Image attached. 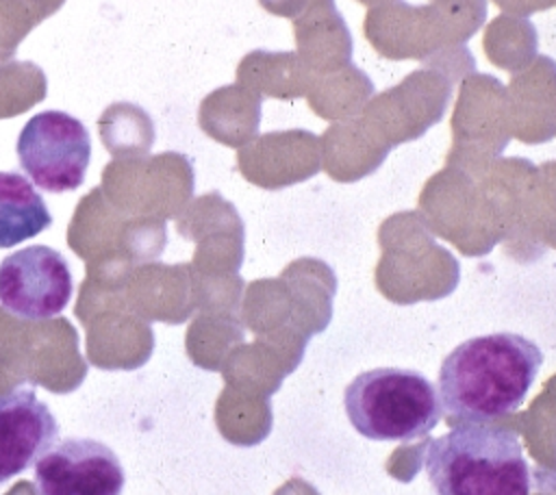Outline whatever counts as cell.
Returning a JSON list of instances; mask_svg holds the SVG:
<instances>
[{"instance_id": "obj_1", "label": "cell", "mask_w": 556, "mask_h": 495, "mask_svg": "<svg viewBox=\"0 0 556 495\" xmlns=\"http://www.w3.org/2000/svg\"><path fill=\"white\" fill-rule=\"evenodd\" d=\"M541 363L539 345L515 332L467 339L441 363V408L450 419L473 423L510 415L526 399Z\"/></svg>"}, {"instance_id": "obj_2", "label": "cell", "mask_w": 556, "mask_h": 495, "mask_svg": "<svg viewBox=\"0 0 556 495\" xmlns=\"http://www.w3.org/2000/svg\"><path fill=\"white\" fill-rule=\"evenodd\" d=\"M424 469L437 495H530V467L515 432L463 421L432 439Z\"/></svg>"}, {"instance_id": "obj_3", "label": "cell", "mask_w": 556, "mask_h": 495, "mask_svg": "<svg viewBox=\"0 0 556 495\" xmlns=\"http://www.w3.org/2000/svg\"><path fill=\"white\" fill-rule=\"evenodd\" d=\"M343 406L358 434L389 443L421 439L443 417L437 386L426 376L397 367L358 373L345 386Z\"/></svg>"}, {"instance_id": "obj_4", "label": "cell", "mask_w": 556, "mask_h": 495, "mask_svg": "<svg viewBox=\"0 0 556 495\" xmlns=\"http://www.w3.org/2000/svg\"><path fill=\"white\" fill-rule=\"evenodd\" d=\"M473 67V56L465 46L441 50L397 85L374 93L361 117L389 150L415 141L443 119L454 85Z\"/></svg>"}, {"instance_id": "obj_5", "label": "cell", "mask_w": 556, "mask_h": 495, "mask_svg": "<svg viewBox=\"0 0 556 495\" xmlns=\"http://www.w3.org/2000/svg\"><path fill=\"white\" fill-rule=\"evenodd\" d=\"M15 150L22 169L39 189L65 193L78 189L85 180L91 137L74 115L41 111L24 124Z\"/></svg>"}, {"instance_id": "obj_6", "label": "cell", "mask_w": 556, "mask_h": 495, "mask_svg": "<svg viewBox=\"0 0 556 495\" xmlns=\"http://www.w3.org/2000/svg\"><path fill=\"white\" fill-rule=\"evenodd\" d=\"M74 293L67 258L50 245L22 248L0 263V306L41 321L65 310Z\"/></svg>"}, {"instance_id": "obj_7", "label": "cell", "mask_w": 556, "mask_h": 495, "mask_svg": "<svg viewBox=\"0 0 556 495\" xmlns=\"http://www.w3.org/2000/svg\"><path fill=\"white\" fill-rule=\"evenodd\" d=\"M450 128V163L473 165L500 154L510 137L506 85L491 74H467L460 80Z\"/></svg>"}, {"instance_id": "obj_8", "label": "cell", "mask_w": 556, "mask_h": 495, "mask_svg": "<svg viewBox=\"0 0 556 495\" xmlns=\"http://www.w3.org/2000/svg\"><path fill=\"white\" fill-rule=\"evenodd\" d=\"M124 482L117 454L85 436L56 441L35 465L39 495H122Z\"/></svg>"}, {"instance_id": "obj_9", "label": "cell", "mask_w": 556, "mask_h": 495, "mask_svg": "<svg viewBox=\"0 0 556 495\" xmlns=\"http://www.w3.org/2000/svg\"><path fill=\"white\" fill-rule=\"evenodd\" d=\"M59 421L28 386L0 397V484L35 467L56 445Z\"/></svg>"}, {"instance_id": "obj_10", "label": "cell", "mask_w": 556, "mask_h": 495, "mask_svg": "<svg viewBox=\"0 0 556 495\" xmlns=\"http://www.w3.org/2000/svg\"><path fill=\"white\" fill-rule=\"evenodd\" d=\"M369 46L391 61H426L450 50L439 17L430 4H406L402 0L371 7L363 22Z\"/></svg>"}, {"instance_id": "obj_11", "label": "cell", "mask_w": 556, "mask_h": 495, "mask_svg": "<svg viewBox=\"0 0 556 495\" xmlns=\"http://www.w3.org/2000/svg\"><path fill=\"white\" fill-rule=\"evenodd\" d=\"M510 137L545 143L556 137V61L543 54L515 74L506 87Z\"/></svg>"}, {"instance_id": "obj_12", "label": "cell", "mask_w": 556, "mask_h": 495, "mask_svg": "<svg viewBox=\"0 0 556 495\" xmlns=\"http://www.w3.org/2000/svg\"><path fill=\"white\" fill-rule=\"evenodd\" d=\"M241 167L265 187H285L319 167V139L304 128L261 135L241 152Z\"/></svg>"}, {"instance_id": "obj_13", "label": "cell", "mask_w": 556, "mask_h": 495, "mask_svg": "<svg viewBox=\"0 0 556 495\" xmlns=\"http://www.w3.org/2000/svg\"><path fill=\"white\" fill-rule=\"evenodd\" d=\"M293 35L300 59L319 76L350 65L352 35L334 0H308L293 17Z\"/></svg>"}, {"instance_id": "obj_14", "label": "cell", "mask_w": 556, "mask_h": 495, "mask_svg": "<svg viewBox=\"0 0 556 495\" xmlns=\"http://www.w3.org/2000/svg\"><path fill=\"white\" fill-rule=\"evenodd\" d=\"M319 148L328 174L337 180H354L374 172L389 152L361 115L330 124Z\"/></svg>"}, {"instance_id": "obj_15", "label": "cell", "mask_w": 556, "mask_h": 495, "mask_svg": "<svg viewBox=\"0 0 556 495\" xmlns=\"http://www.w3.org/2000/svg\"><path fill=\"white\" fill-rule=\"evenodd\" d=\"M239 80L256 93L276 100H298L308 93L315 74L298 52L254 50L241 59Z\"/></svg>"}, {"instance_id": "obj_16", "label": "cell", "mask_w": 556, "mask_h": 495, "mask_svg": "<svg viewBox=\"0 0 556 495\" xmlns=\"http://www.w3.org/2000/svg\"><path fill=\"white\" fill-rule=\"evenodd\" d=\"M52 215L35 185L17 172H0V248H13L43 232Z\"/></svg>"}, {"instance_id": "obj_17", "label": "cell", "mask_w": 556, "mask_h": 495, "mask_svg": "<svg viewBox=\"0 0 556 495\" xmlns=\"http://www.w3.org/2000/svg\"><path fill=\"white\" fill-rule=\"evenodd\" d=\"M200 119L215 139L228 145L245 143L261 124V96L243 85L224 87L204 100Z\"/></svg>"}, {"instance_id": "obj_18", "label": "cell", "mask_w": 556, "mask_h": 495, "mask_svg": "<svg viewBox=\"0 0 556 495\" xmlns=\"http://www.w3.org/2000/svg\"><path fill=\"white\" fill-rule=\"evenodd\" d=\"M374 96L371 78L356 65L315 76L306 100L311 111L328 122H343L361 115L363 106Z\"/></svg>"}, {"instance_id": "obj_19", "label": "cell", "mask_w": 556, "mask_h": 495, "mask_svg": "<svg viewBox=\"0 0 556 495\" xmlns=\"http://www.w3.org/2000/svg\"><path fill=\"white\" fill-rule=\"evenodd\" d=\"M482 50L491 65L519 74L536 59L539 35L528 17L502 13L486 24Z\"/></svg>"}, {"instance_id": "obj_20", "label": "cell", "mask_w": 556, "mask_h": 495, "mask_svg": "<svg viewBox=\"0 0 556 495\" xmlns=\"http://www.w3.org/2000/svg\"><path fill=\"white\" fill-rule=\"evenodd\" d=\"M450 48L465 46L486 20V0H428Z\"/></svg>"}, {"instance_id": "obj_21", "label": "cell", "mask_w": 556, "mask_h": 495, "mask_svg": "<svg viewBox=\"0 0 556 495\" xmlns=\"http://www.w3.org/2000/svg\"><path fill=\"white\" fill-rule=\"evenodd\" d=\"M493 2L504 13L519 15V17H528L532 13H541L556 7V0H493Z\"/></svg>"}, {"instance_id": "obj_22", "label": "cell", "mask_w": 556, "mask_h": 495, "mask_svg": "<svg viewBox=\"0 0 556 495\" xmlns=\"http://www.w3.org/2000/svg\"><path fill=\"white\" fill-rule=\"evenodd\" d=\"M308 0H258V4L278 17H298Z\"/></svg>"}, {"instance_id": "obj_23", "label": "cell", "mask_w": 556, "mask_h": 495, "mask_svg": "<svg viewBox=\"0 0 556 495\" xmlns=\"http://www.w3.org/2000/svg\"><path fill=\"white\" fill-rule=\"evenodd\" d=\"M356 2H361V4H365V7H382V4H389V2H397V0H356Z\"/></svg>"}]
</instances>
